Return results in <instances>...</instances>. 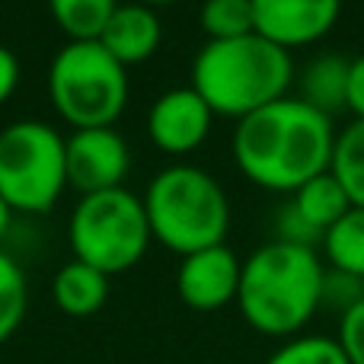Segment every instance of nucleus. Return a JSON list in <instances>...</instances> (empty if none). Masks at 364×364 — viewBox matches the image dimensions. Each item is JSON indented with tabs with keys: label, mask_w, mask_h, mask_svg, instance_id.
<instances>
[{
	"label": "nucleus",
	"mask_w": 364,
	"mask_h": 364,
	"mask_svg": "<svg viewBox=\"0 0 364 364\" xmlns=\"http://www.w3.org/2000/svg\"><path fill=\"white\" fill-rule=\"evenodd\" d=\"M336 147V122L304 102L284 96L233 128V160L252 186L291 195L320 173H329Z\"/></svg>",
	"instance_id": "obj_1"
},
{
	"label": "nucleus",
	"mask_w": 364,
	"mask_h": 364,
	"mask_svg": "<svg viewBox=\"0 0 364 364\" xmlns=\"http://www.w3.org/2000/svg\"><path fill=\"white\" fill-rule=\"evenodd\" d=\"M326 275L320 250L269 240L243 259L237 307L246 326L272 339H294L320 314Z\"/></svg>",
	"instance_id": "obj_2"
},
{
	"label": "nucleus",
	"mask_w": 364,
	"mask_h": 364,
	"mask_svg": "<svg viewBox=\"0 0 364 364\" xmlns=\"http://www.w3.org/2000/svg\"><path fill=\"white\" fill-rule=\"evenodd\" d=\"M291 83H294L291 51L250 32L227 42L201 45L192 61L188 87L205 100L214 115L240 122L269 102L284 100Z\"/></svg>",
	"instance_id": "obj_3"
},
{
	"label": "nucleus",
	"mask_w": 364,
	"mask_h": 364,
	"mask_svg": "<svg viewBox=\"0 0 364 364\" xmlns=\"http://www.w3.org/2000/svg\"><path fill=\"white\" fill-rule=\"evenodd\" d=\"M141 198L151 237L179 259L220 246L230 230V198L224 186L195 164H173L160 170Z\"/></svg>",
	"instance_id": "obj_4"
},
{
	"label": "nucleus",
	"mask_w": 364,
	"mask_h": 364,
	"mask_svg": "<svg viewBox=\"0 0 364 364\" xmlns=\"http://www.w3.org/2000/svg\"><path fill=\"white\" fill-rule=\"evenodd\" d=\"M132 80L100 42H68L48 64V100L74 132L115 128L128 106Z\"/></svg>",
	"instance_id": "obj_5"
},
{
	"label": "nucleus",
	"mask_w": 364,
	"mask_h": 364,
	"mask_svg": "<svg viewBox=\"0 0 364 364\" xmlns=\"http://www.w3.org/2000/svg\"><path fill=\"white\" fill-rule=\"evenodd\" d=\"M154 243L147 224L144 198L134 192L109 188V192L80 195L68 218V246L77 262L100 269L102 275H122L144 259Z\"/></svg>",
	"instance_id": "obj_6"
},
{
	"label": "nucleus",
	"mask_w": 364,
	"mask_h": 364,
	"mask_svg": "<svg viewBox=\"0 0 364 364\" xmlns=\"http://www.w3.org/2000/svg\"><path fill=\"white\" fill-rule=\"evenodd\" d=\"M55 125L19 119L0 128V201L13 214H48L68 188V154Z\"/></svg>",
	"instance_id": "obj_7"
},
{
	"label": "nucleus",
	"mask_w": 364,
	"mask_h": 364,
	"mask_svg": "<svg viewBox=\"0 0 364 364\" xmlns=\"http://www.w3.org/2000/svg\"><path fill=\"white\" fill-rule=\"evenodd\" d=\"M68 154V188L93 195L122 188L132 173V147L115 128H80L64 144Z\"/></svg>",
	"instance_id": "obj_8"
},
{
	"label": "nucleus",
	"mask_w": 364,
	"mask_h": 364,
	"mask_svg": "<svg viewBox=\"0 0 364 364\" xmlns=\"http://www.w3.org/2000/svg\"><path fill=\"white\" fill-rule=\"evenodd\" d=\"M339 13L342 0H252V32L294 51L326 38Z\"/></svg>",
	"instance_id": "obj_9"
},
{
	"label": "nucleus",
	"mask_w": 364,
	"mask_h": 364,
	"mask_svg": "<svg viewBox=\"0 0 364 364\" xmlns=\"http://www.w3.org/2000/svg\"><path fill=\"white\" fill-rule=\"evenodd\" d=\"M214 112L192 87H173L147 112V138L166 157H188L208 141Z\"/></svg>",
	"instance_id": "obj_10"
},
{
	"label": "nucleus",
	"mask_w": 364,
	"mask_h": 364,
	"mask_svg": "<svg viewBox=\"0 0 364 364\" xmlns=\"http://www.w3.org/2000/svg\"><path fill=\"white\" fill-rule=\"evenodd\" d=\"M240 272H243V259H237L230 246H208V250L179 259L176 294L186 307L198 314L224 310L227 304H237Z\"/></svg>",
	"instance_id": "obj_11"
},
{
	"label": "nucleus",
	"mask_w": 364,
	"mask_h": 364,
	"mask_svg": "<svg viewBox=\"0 0 364 364\" xmlns=\"http://www.w3.org/2000/svg\"><path fill=\"white\" fill-rule=\"evenodd\" d=\"M122 68H134L144 64L147 58L157 55L160 42H164V26L154 6L144 4H119V10L112 13V19L106 23L102 36L96 38Z\"/></svg>",
	"instance_id": "obj_12"
},
{
	"label": "nucleus",
	"mask_w": 364,
	"mask_h": 364,
	"mask_svg": "<svg viewBox=\"0 0 364 364\" xmlns=\"http://www.w3.org/2000/svg\"><path fill=\"white\" fill-rule=\"evenodd\" d=\"M51 297H55L58 310L74 316V320L93 316L109 301V275H102L100 269L87 262L70 259L58 269L55 282H51Z\"/></svg>",
	"instance_id": "obj_13"
},
{
	"label": "nucleus",
	"mask_w": 364,
	"mask_h": 364,
	"mask_svg": "<svg viewBox=\"0 0 364 364\" xmlns=\"http://www.w3.org/2000/svg\"><path fill=\"white\" fill-rule=\"evenodd\" d=\"M348 90V58L342 55H316L301 70V100L320 109L333 119V112L346 109Z\"/></svg>",
	"instance_id": "obj_14"
},
{
	"label": "nucleus",
	"mask_w": 364,
	"mask_h": 364,
	"mask_svg": "<svg viewBox=\"0 0 364 364\" xmlns=\"http://www.w3.org/2000/svg\"><path fill=\"white\" fill-rule=\"evenodd\" d=\"M326 269L346 272L364 282V208H348L320 240Z\"/></svg>",
	"instance_id": "obj_15"
},
{
	"label": "nucleus",
	"mask_w": 364,
	"mask_h": 364,
	"mask_svg": "<svg viewBox=\"0 0 364 364\" xmlns=\"http://www.w3.org/2000/svg\"><path fill=\"white\" fill-rule=\"evenodd\" d=\"M288 201L320 237L352 208L346 188L336 182L333 173H320V176H314L310 182H304L297 192H291Z\"/></svg>",
	"instance_id": "obj_16"
},
{
	"label": "nucleus",
	"mask_w": 364,
	"mask_h": 364,
	"mask_svg": "<svg viewBox=\"0 0 364 364\" xmlns=\"http://www.w3.org/2000/svg\"><path fill=\"white\" fill-rule=\"evenodd\" d=\"M122 0H48L51 19L68 42H96Z\"/></svg>",
	"instance_id": "obj_17"
},
{
	"label": "nucleus",
	"mask_w": 364,
	"mask_h": 364,
	"mask_svg": "<svg viewBox=\"0 0 364 364\" xmlns=\"http://www.w3.org/2000/svg\"><path fill=\"white\" fill-rule=\"evenodd\" d=\"M329 173L346 188L352 208H364V119L348 122L342 132H336Z\"/></svg>",
	"instance_id": "obj_18"
},
{
	"label": "nucleus",
	"mask_w": 364,
	"mask_h": 364,
	"mask_svg": "<svg viewBox=\"0 0 364 364\" xmlns=\"http://www.w3.org/2000/svg\"><path fill=\"white\" fill-rule=\"evenodd\" d=\"M26 314H29V278H26V269L6 250H0V346L16 336Z\"/></svg>",
	"instance_id": "obj_19"
},
{
	"label": "nucleus",
	"mask_w": 364,
	"mask_h": 364,
	"mask_svg": "<svg viewBox=\"0 0 364 364\" xmlns=\"http://www.w3.org/2000/svg\"><path fill=\"white\" fill-rule=\"evenodd\" d=\"M198 26L208 42H227L252 32V0H201Z\"/></svg>",
	"instance_id": "obj_20"
},
{
	"label": "nucleus",
	"mask_w": 364,
	"mask_h": 364,
	"mask_svg": "<svg viewBox=\"0 0 364 364\" xmlns=\"http://www.w3.org/2000/svg\"><path fill=\"white\" fill-rule=\"evenodd\" d=\"M265 364H348L342 346L333 336H294L284 339Z\"/></svg>",
	"instance_id": "obj_21"
},
{
	"label": "nucleus",
	"mask_w": 364,
	"mask_h": 364,
	"mask_svg": "<svg viewBox=\"0 0 364 364\" xmlns=\"http://www.w3.org/2000/svg\"><path fill=\"white\" fill-rule=\"evenodd\" d=\"M358 301H364V282L346 272L326 269L323 275V288H320V310H336V314H348Z\"/></svg>",
	"instance_id": "obj_22"
},
{
	"label": "nucleus",
	"mask_w": 364,
	"mask_h": 364,
	"mask_svg": "<svg viewBox=\"0 0 364 364\" xmlns=\"http://www.w3.org/2000/svg\"><path fill=\"white\" fill-rule=\"evenodd\" d=\"M272 240H278V243L310 246V250H316L323 237L307 224V220L301 218V214L294 211V205H291V201H284V205L275 211V220H272Z\"/></svg>",
	"instance_id": "obj_23"
},
{
	"label": "nucleus",
	"mask_w": 364,
	"mask_h": 364,
	"mask_svg": "<svg viewBox=\"0 0 364 364\" xmlns=\"http://www.w3.org/2000/svg\"><path fill=\"white\" fill-rule=\"evenodd\" d=\"M336 342L342 346L348 364H364V301H358L348 314L339 316V336H336Z\"/></svg>",
	"instance_id": "obj_24"
},
{
	"label": "nucleus",
	"mask_w": 364,
	"mask_h": 364,
	"mask_svg": "<svg viewBox=\"0 0 364 364\" xmlns=\"http://www.w3.org/2000/svg\"><path fill=\"white\" fill-rule=\"evenodd\" d=\"M346 109L355 119H364V55L348 61V90H346Z\"/></svg>",
	"instance_id": "obj_25"
},
{
	"label": "nucleus",
	"mask_w": 364,
	"mask_h": 364,
	"mask_svg": "<svg viewBox=\"0 0 364 364\" xmlns=\"http://www.w3.org/2000/svg\"><path fill=\"white\" fill-rule=\"evenodd\" d=\"M16 87H19V61L6 45H0V106L10 102Z\"/></svg>",
	"instance_id": "obj_26"
},
{
	"label": "nucleus",
	"mask_w": 364,
	"mask_h": 364,
	"mask_svg": "<svg viewBox=\"0 0 364 364\" xmlns=\"http://www.w3.org/2000/svg\"><path fill=\"white\" fill-rule=\"evenodd\" d=\"M10 224H13V211L0 201V243H4V237H6V230H10Z\"/></svg>",
	"instance_id": "obj_27"
},
{
	"label": "nucleus",
	"mask_w": 364,
	"mask_h": 364,
	"mask_svg": "<svg viewBox=\"0 0 364 364\" xmlns=\"http://www.w3.org/2000/svg\"><path fill=\"white\" fill-rule=\"evenodd\" d=\"M134 4H144V6H154V10H157V6H170V4H176V0H134Z\"/></svg>",
	"instance_id": "obj_28"
}]
</instances>
